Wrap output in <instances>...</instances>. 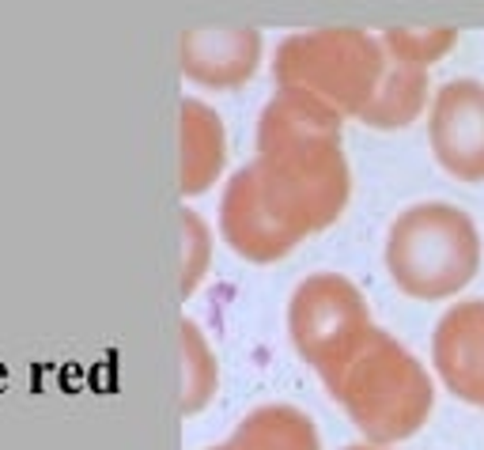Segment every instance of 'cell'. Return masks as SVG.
<instances>
[{
    "instance_id": "6da1fadb",
    "label": "cell",
    "mask_w": 484,
    "mask_h": 450,
    "mask_svg": "<svg viewBox=\"0 0 484 450\" xmlns=\"http://www.w3.org/2000/svg\"><path fill=\"white\" fill-rule=\"evenodd\" d=\"M345 118L322 99L277 88L258 118V156L227 178L220 235L239 257L272 265L333 227L352 197Z\"/></svg>"
},
{
    "instance_id": "7a4b0ae2",
    "label": "cell",
    "mask_w": 484,
    "mask_h": 450,
    "mask_svg": "<svg viewBox=\"0 0 484 450\" xmlns=\"http://www.w3.org/2000/svg\"><path fill=\"white\" fill-rule=\"evenodd\" d=\"M322 382L371 446L413 439L435 409V386L428 368L378 326H371L352 356Z\"/></svg>"
},
{
    "instance_id": "3957f363",
    "label": "cell",
    "mask_w": 484,
    "mask_h": 450,
    "mask_svg": "<svg viewBox=\"0 0 484 450\" xmlns=\"http://www.w3.org/2000/svg\"><path fill=\"white\" fill-rule=\"evenodd\" d=\"M477 269L480 231L470 212L451 201L409 205L386 231V273L409 299H451L473 284Z\"/></svg>"
},
{
    "instance_id": "277c9868",
    "label": "cell",
    "mask_w": 484,
    "mask_h": 450,
    "mask_svg": "<svg viewBox=\"0 0 484 450\" xmlns=\"http://www.w3.org/2000/svg\"><path fill=\"white\" fill-rule=\"evenodd\" d=\"M390 69V53L378 34L356 27H326L288 34L272 53L277 88L303 91L333 106L341 118L360 121Z\"/></svg>"
},
{
    "instance_id": "5b68a950",
    "label": "cell",
    "mask_w": 484,
    "mask_h": 450,
    "mask_svg": "<svg viewBox=\"0 0 484 450\" xmlns=\"http://www.w3.org/2000/svg\"><path fill=\"white\" fill-rule=\"evenodd\" d=\"M371 326L364 292L341 273H310L288 299V337L318 378L341 368Z\"/></svg>"
},
{
    "instance_id": "8992f818",
    "label": "cell",
    "mask_w": 484,
    "mask_h": 450,
    "mask_svg": "<svg viewBox=\"0 0 484 450\" xmlns=\"http://www.w3.org/2000/svg\"><path fill=\"white\" fill-rule=\"evenodd\" d=\"M428 144L451 178L484 182V83L458 76L432 99Z\"/></svg>"
},
{
    "instance_id": "52a82bcc",
    "label": "cell",
    "mask_w": 484,
    "mask_h": 450,
    "mask_svg": "<svg viewBox=\"0 0 484 450\" xmlns=\"http://www.w3.org/2000/svg\"><path fill=\"white\" fill-rule=\"evenodd\" d=\"M432 363L447 390L484 413V299L454 303L432 333Z\"/></svg>"
},
{
    "instance_id": "ba28073f",
    "label": "cell",
    "mask_w": 484,
    "mask_h": 450,
    "mask_svg": "<svg viewBox=\"0 0 484 450\" xmlns=\"http://www.w3.org/2000/svg\"><path fill=\"white\" fill-rule=\"evenodd\" d=\"M182 72L213 91H235L261 64V31L197 27L182 34Z\"/></svg>"
},
{
    "instance_id": "9c48e42d",
    "label": "cell",
    "mask_w": 484,
    "mask_h": 450,
    "mask_svg": "<svg viewBox=\"0 0 484 450\" xmlns=\"http://www.w3.org/2000/svg\"><path fill=\"white\" fill-rule=\"evenodd\" d=\"M182 167H178V186L182 197H197L216 186L227 163V133L223 121L208 102L201 99H182Z\"/></svg>"
},
{
    "instance_id": "30bf717a",
    "label": "cell",
    "mask_w": 484,
    "mask_h": 450,
    "mask_svg": "<svg viewBox=\"0 0 484 450\" xmlns=\"http://www.w3.org/2000/svg\"><path fill=\"white\" fill-rule=\"evenodd\" d=\"M208 450H322V436H318V424L303 409L284 401H269L250 409L235 432Z\"/></svg>"
},
{
    "instance_id": "8fae6325",
    "label": "cell",
    "mask_w": 484,
    "mask_h": 450,
    "mask_svg": "<svg viewBox=\"0 0 484 450\" xmlns=\"http://www.w3.org/2000/svg\"><path fill=\"white\" fill-rule=\"evenodd\" d=\"M428 106V69L420 64H409V61H397L390 57V69H386V80L378 95L371 99V106L364 110V125L367 129H405L413 125Z\"/></svg>"
},
{
    "instance_id": "7c38bea8",
    "label": "cell",
    "mask_w": 484,
    "mask_h": 450,
    "mask_svg": "<svg viewBox=\"0 0 484 450\" xmlns=\"http://www.w3.org/2000/svg\"><path fill=\"white\" fill-rule=\"evenodd\" d=\"M216 382H220V368L204 333L197 330V321L182 318V413L185 416L201 413L216 397Z\"/></svg>"
},
{
    "instance_id": "4fadbf2b",
    "label": "cell",
    "mask_w": 484,
    "mask_h": 450,
    "mask_svg": "<svg viewBox=\"0 0 484 450\" xmlns=\"http://www.w3.org/2000/svg\"><path fill=\"white\" fill-rule=\"evenodd\" d=\"M378 38H383L390 57L420 64V69H432L435 61H443L458 46V31H447V27H394Z\"/></svg>"
},
{
    "instance_id": "5bb4252c",
    "label": "cell",
    "mask_w": 484,
    "mask_h": 450,
    "mask_svg": "<svg viewBox=\"0 0 484 450\" xmlns=\"http://www.w3.org/2000/svg\"><path fill=\"white\" fill-rule=\"evenodd\" d=\"M213 262V235L194 208H182V295H189Z\"/></svg>"
},
{
    "instance_id": "9a60e30c",
    "label": "cell",
    "mask_w": 484,
    "mask_h": 450,
    "mask_svg": "<svg viewBox=\"0 0 484 450\" xmlns=\"http://www.w3.org/2000/svg\"><path fill=\"white\" fill-rule=\"evenodd\" d=\"M345 450H386V446H371V443H356V446H345Z\"/></svg>"
}]
</instances>
